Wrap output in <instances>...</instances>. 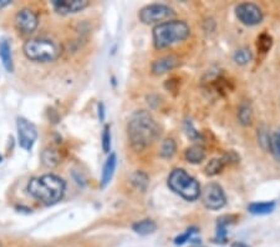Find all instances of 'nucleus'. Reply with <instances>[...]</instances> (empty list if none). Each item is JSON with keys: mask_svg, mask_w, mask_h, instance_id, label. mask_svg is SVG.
<instances>
[{"mask_svg": "<svg viewBox=\"0 0 280 247\" xmlns=\"http://www.w3.org/2000/svg\"><path fill=\"white\" fill-rule=\"evenodd\" d=\"M116 166H117V156L115 152H111L110 156L107 157L106 162H105L104 168H102V175H101V186L106 187L110 184V181L114 177Z\"/></svg>", "mask_w": 280, "mask_h": 247, "instance_id": "13", "label": "nucleus"}, {"mask_svg": "<svg viewBox=\"0 0 280 247\" xmlns=\"http://www.w3.org/2000/svg\"><path fill=\"white\" fill-rule=\"evenodd\" d=\"M127 135L132 149L134 151H144L157 140L160 126L149 111L137 110L128 120Z\"/></svg>", "mask_w": 280, "mask_h": 247, "instance_id": "1", "label": "nucleus"}, {"mask_svg": "<svg viewBox=\"0 0 280 247\" xmlns=\"http://www.w3.org/2000/svg\"><path fill=\"white\" fill-rule=\"evenodd\" d=\"M275 209L274 201H264V202H253L248 206V211L254 215H266L273 212Z\"/></svg>", "mask_w": 280, "mask_h": 247, "instance_id": "19", "label": "nucleus"}, {"mask_svg": "<svg viewBox=\"0 0 280 247\" xmlns=\"http://www.w3.org/2000/svg\"><path fill=\"white\" fill-rule=\"evenodd\" d=\"M206 149L202 145L198 144L190 146L184 152L185 160L191 163H201L202 161H204V159H206Z\"/></svg>", "mask_w": 280, "mask_h": 247, "instance_id": "16", "label": "nucleus"}, {"mask_svg": "<svg viewBox=\"0 0 280 247\" xmlns=\"http://www.w3.org/2000/svg\"><path fill=\"white\" fill-rule=\"evenodd\" d=\"M14 24L15 28L20 33L31 34L39 26V17L36 15V13L29 8H23L15 14Z\"/></svg>", "mask_w": 280, "mask_h": 247, "instance_id": "10", "label": "nucleus"}, {"mask_svg": "<svg viewBox=\"0 0 280 247\" xmlns=\"http://www.w3.org/2000/svg\"><path fill=\"white\" fill-rule=\"evenodd\" d=\"M258 139H259V142L260 145H262L263 149L269 150V140H270V135H269L265 130H262V129H260V131L258 133Z\"/></svg>", "mask_w": 280, "mask_h": 247, "instance_id": "30", "label": "nucleus"}, {"mask_svg": "<svg viewBox=\"0 0 280 247\" xmlns=\"http://www.w3.org/2000/svg\"><path fill=\"white\" fill-rule=\"evenodd\" d=\"M233 59L234 61H236V64H238V65H247L248 63L252 61L253 54L248 48H242V49L237 50Z\"/></svg>", "mask_w": 280, "mask_h": 247, "instance_id": "26", "label": "nucleus"}, {"mask_svg": "<svg viewBox=\"0 0 280 247\" xmlns=\"http://www.w3.org/2000/svg\"><path fill=\"white\" fill-rule=\"evenodd\" d=\"M238 120L243 126H250L253 122V109L249 103L244 101L238 107Z\"/></svg>", "mask_w": 280, "mask_h": 247, "instance_id": "20", "label": "nucleus"}, {"mask_svg": "<svg viewBox=\"0 0 280 247\" xmlns=\"http://www.w3.org/2000/svg\"><path fill=\"white\" fill-rule=\"evenodd\" d=\"M224 160L220 157V159H212L204 168V174L207 176H215L218 174H220L223 171V169L225 168Z\"/></svg>", "mask_w": 280, "mask_h": 247, "instance_id": "22", "label": "nucleus"}, {"mask_svg": "<svg viewBox=\"0 0 280 247\" xmlns=\"http://www.w3.org/2000/svg\"><path fill=\"white\" fill-rule=\"evenodd\" d=\"M28 192L44 205L51 206L63 200L66 190V182L55 174L33 177L28 182Z\"/></svg>", "mask_w": 280, "mask_h": 247, "instance_id": "2", "label": "nucleus"}, {"mask_svg": "<svg viewBox=\"0 0 280 247\" xmlns=\"http://www.w3.org/2000/svg\"><path fill=\"white\" fill-rule=\"evenodd\" d=\"M2 160H3V156H2V155H0V162H2Z\"/></svg>", "mask_w": 280, "mask_h": 247, "instance_id": "34", "label": "nucleus"}, {"mask_svg": "<svg viewBox=\"0 0 280 247\" xmlns=\"http://www.w3.org/2000/svg\"><path fill=\"white\" fill-rule=\"evenodd\" d=\"M88 5H90V3L87 0H54V2H51L53 9L60 15H69L82 12Z\"/></svg>", "mask_w": 280, "mask_h": 247, "instance_id": "11", "label": "nucleus"}, {"mask_svg": "<svg viewBox=\"0 0 280 247\" xmlns=\"http://www.w3.org/2000/svg\"><path fill=\"white\" fill-rule=\"evenodd\" d=\"M12 4V2L10 0H0V9H3V8L8 7V5Z\"/></svg>", "mask_w": 280, "mask_h": 247, "instance_id": "32", "label": "nucleus"}, {"mask_svg": "<svg viewBox=\"0 0 280 247\" xmlns=\"http://www.w3.org/2000/svg\"><path fill=\"white\" fill-rule=\"evenodd\" d=\"M132 230L141 236H147L155 232L157 230V224L151 219H145L141 221H137L132 225Z\"/></svg>", "mask_w": 280, "mask_h": 247, "instance_id": "17", "label": "nucleus"}, {"mask_svg": "<svg viewBox=\"0 0 280 247\" xmlns=\"http://www.w3.org/2000/svg\"><path fill=\"white\" fill-rule=\"evenodd\" d=\"M168 187L187 201H195L201 196V186L193 176L183 169H174L168 176Z\"/></svg>", "mask_w": 280, "mask_h": 247, "instance_id": "5", "label": "nucleus"}, {"mask_svg": "<svg viewBox=\"0 0 280 247\" xmlns=\"http://www.w3.org/2000/svg\"><path fill=\"white\" fill-rule=\"evenodd\" d=\"M231 247H249L247 245V243H244V242H234L233 245H231Z\"/></svg>", "mask_w": 280, "mask_h": 247, "instance_id": "33", "label": "nucleus"}, {"mask_svg": "<svg viewBox=\"0 0 280 247\" xmlns=\"http://www.w3.org/2000/svg\"><path fill=\"white\" fill-rule=\"evenodd\" d=\"M174 15L173 9L166 4H150L142 8L138 13L139 20L144 24H155L167 20Z\"/></svg>", "mask_w": 280, "mask_h": 247, "instance_id": "7", "label": "nucleus"}, {"mask_svg": "<svg viewBox=\"0 0 280 247\" xmlns=\"http://www.w3.org/2000/svg\"><path fill=\"white\" fill-rule=\"evenodd\" d=\"M236 221L234 216H222L218 219L217 222V240H220V242H225L227 240V227Z\"/></svg>", "mask_w": 280, "mask_h": 247, "instance_id": "18", "label": "nucleus"}, {"mask_svg": "<svg viewBox=\"0 0 280 247\" xmlns=\"http://www.w3.org/2000/svg\"><path fill=\"white\" fill-rule=\"evenodd\" d=\"M0 60H2V64L5 70L9 72L14 71L12 48H10L9 42L7 39L0 40Z\"/></svg>", "mask_w": 280, "mask_h": 247, "instance_id": "14", "label": "nucleus"}, {"mask_svg": "<svg viewBox=\"0 0 280 247\" xmlns=\"http://www.w3.org/2000/svg\"><path fill=\"white\" fill-rule=\"evenodd\" d=\"M176 150H177L176 141L171 138L166 139V140H163L162 145H161L160 155L163 157V159H171V157L176 154Z\"/></svg>", "mask_w": 280, "mask_h": 247, "instance_id": "23", "label": "nucleus"}, {"mask_svg": "<svg viewBox=\"0 0 280 247\" xmlns=\"http://www.w3.org/2000/svg\"><path fill=\"white\" fill-rule=\"evenodd\" d=\"M184 130L185 133H187L188 138L192 139V140H198V139H201V134L196 130V128L191 121L184 122Z\"/></svg>", "mask_w": 280, "mask_h": 247, "instance_id": "29", "label": "nucleus"}, {"mask_svg": "<svg viewBox=\"0 0 280 247\" xmlns=\"http://www.w3.org/2000/svg\"><path fill=\"white\" fill-rule=\"evenodd\" d=\"M197 232H198L197 227H191V229H188L184 233L177 236V237L174 238V243H176V245H183V243H185L187 241H190L191 238H192V236Z\"/></svg>", "mask_w": 280, "mask_h": 247, "instance_id": "28", "label": "nucleus"}, {"mask_svg": "<svg viewBox=\"0 0 280 247\" xmlns=\"http://www.w3.org/2000/svg\"><path fill=\"white\" fill-rule=\"evenodd\" d=\"M26 58L36 63H50L60 58L63 48L60 44L46 37H34L26 40L23 47Z\"/></svg>", "mask_w": 280, "mask_h": 247, "instance_id": "4", "label": "nucleus"}, {"mask_svg": "<svg viewBox=\"0 0 280 247\" xmlns=\"http://www.w3.org/2000/svg\"><path fill=\"white\" fill-rule=\"evenodd\" d=\"M149 175H147L146 173H144V171L138 170L131 175V184L133 185L137 190H139V191H146L147 186H149Z\"/></svg>", "mask_w": 280, "mask_h": 247, "instance_id": "21", "label": "nucleus"}, {"mask_svg": "<svg viewBox=\"0 0 280 247\" xmlns=\"http://www.w3.org/2000/svg\"><path fill=\"white\" fill-rule=\"evenodd\" d=\"M179 65V59L177 56L168 55L163 56V58L157 59V60L153 61L152 64V72L155 75H162L166 72L173 70L177 66Z\"/></svg>", "mask_w": 280, "mask_h": 247, "instance_id": "12", "label": "nucleus"}, {"mask_svg": "<svg viewBox=\"0 0 280 247\" xmlns=\"http://www.w3.org/2000/svg\"><path fill=\"white\" fill-rule=\"evenodd\" d=\"M269 151L278 162H280V130H276L270 135L269 140Z\"/></svg>", "mask_w": 280, "mask_h": 247, "instance_id": "25", "label": "nucleus"}, {"mask_svg": "<svg viewBox=\"0 0 280 247\" xmlns=\"http://www.w3.org/2000/svg\"><path fill=\"white\" fill-rule=\"evenodd\" d=\"M18 141L21 149L25 151H31L37 139V129L33 122L29 121L25 117H18Z\"/></svg>", "mask_w": 280, "mask_h": 247, "instance_id": "8", "label": "nucleus"}, {"mask_svg": "<svg viewBox=\"0 0 280 247\" xmlns=\"http://www.w3.org/2000/svg\"><path fill=\"white\" fill-rule=\"evenodd\" d=\"M201 200L209 210H220L227 203L224 191L217 182H209L203 190H201Z\"/></svg>", "mask_w": 280, "mask_h": 247, "instance_id": "6", "label": "nucleus"}, {"mask_svg": "<svg viewBox=\"0 0 280 247\" xmlns=\"http://www.w3.org/2000/svg\"><path fill=\"white\" fill-rule=\"evenodd\" d=\"M190 34L191 29L185 21H163L153 28V44L156 49H166L177 43L184 42Z\"/></svg>", "mask_w": 280, "mask_h": 247, "instance_id": "3", "label": "nucleus"}, {"mask_svg": "<svg viewBox=\"0 0 280 247\" xmlns=\"http://www.w3.org/2000/svg\"><path fill=\"white\" fill-rule=\"evenodd\" d=\"M98 110H99V119L100 121H104L105 116H106V112H105V105L102 103H100L98 105Z\"/></svg>", "mask_w": 280, "mask_h": 247, "instance_id": "31", "label": "nucleus"}, {"mask_svg": "<svg viewBox=\"0 0 280 247\" xmlns=\"http://www.w3.org/2000/svg\"><path fill=\"white\" fill-rule=\"evenodd\" d=\"M101 144L104 152L109 154L111 151V126L110 125H105L101 136Z\"/></svg>", "mask_w": 280, "mask_h": 247, "instance_id": "27", "label": "nucleus"}, {"mask_svg": "<svg viewBox=\"0 0 280 247\" xmlns=\"http://www.w3.org/2000/svg\"><path fill=\"white\" fill-rule=\"evenodd\" d=\"M273 47V37L268 33H262L257 39V49L258 53L266 54Z\"/></svg>", "mask_w": 280, "mask_h": 247, "instance_id": "24", "label": "nucleus"}, {"mask_svg": "<svg viewBox=\"0 0 280 247\" xmlns=\"http://www.w3.org/2000/svg\"><path fill=\"white\" fill-rule=\"evenodd\" d=\"M237 18L247 26L258 25L263 21V12L258 5L253 3H242L236 8Z\"/></svg>", "mask_w": 280, "mask_h": 247, "instance_id": "9", "label": "nucleus"}, {"mask_svg": "<svg viewBox=\"0 0 280 247\" xmlns=\"http://www.w3.org/2000/svg\"><path fill=\"white\" fill-rule=\"evenodd\" d=\"M0 247H3V246H2V242H0Z\"/></svg>", "mask_w": 280, "mask_h": 247, "instance_id": "35", "label": "nucleus"}, {"mask_svg": "<svg viewBox=\"0 0 280 247\" xmlns=\"http://www.w3.org/2000/svg\"><path fill=\"white\" fill-rule=\"evenodd\" d=\"M40 159H41L42 165L46 166V168L53 169L56 168L59 163L61 162L60 154L56 149H53V147H46L41 151V155H40Z\"/></svg>", "mask_w": 280, "mask_h": 247, "instance_id": "15", "label": "nucleus"}]
</instances>
